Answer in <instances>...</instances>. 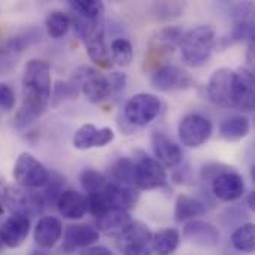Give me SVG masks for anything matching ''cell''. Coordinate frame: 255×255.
Returning a JSON list of instances; mask_svg holds the SVG:
<instances>
[{"label":"cell","mask_w":255,"mask_h":255,"mask_svg":"<svg viewBox=\"0 0 255 255\" xmlns=\"http://www.w3.org/2000/svg\"><path fill=\"white\" fill-rule=\"evenodd\" d=\"M152 15L158 21H170L182 15L184 3L179 1H155L152 4Z\"/></svg>","instance_id":"35"},{"label":"cell","mask_w":255,"mask_h":255,"mask_svg":"<svg viewBox=\"0 0 255 255\" xmlns=\"http://www.w3.org/2000/svg\"><path fill=\"white\" fill-rule=\"evenodd\" d=\"M31 255H51L46 250H37V251H34Z\"/></svg>","instance_id":"45"},{"label":"cell","mask_w":255,"mask_h":255,"mask_svg":"<svg viewBox=\"0 0 255 255\" xmlns=\"http://www.w3.org/2000/svg\"><path fill=\"white\" fill-rule=\"evenodd\" d=\"M16 105V94L13 88L4 82H0V109L12 111Z\"/></svg>","instance_id":"38"},{"label":"cell","mask_w":255,"mask_h":255,"mask_svg":"<svg viewBox=\"0 0 255 255\" xmlns=\"http://www.w3.org/2000/svg\"><path fill=\"white\" fill-rule=\"evenodd\" d=\"M6 191H7V187L4 185L3 179L0 178V215L4 212V197H6Z\"/></svg>","instance_id":"43"},{"label":"cell","mask_w":255,"mask_h":255,"mask_svg":"<svg viewBox=\"0 0 255 255\" xmlns=\"http://www.w3.org/2000/svg\"><path fill=\"white\" fill-rule=\"evenodd\" d=\"M111 60L120 67H127L133 61V46L126 37H117L111 42L109 48Z\"/></svg>","instance_id":"30"},{"label":"cell","mask_w":255,"mask_h":255,"mask_svg":"<svg viewBox=\"0 0 255 255\" xmlns=\"http://www.w3.org/2000/svg\"><path fill=\"white\" fill-rule=\"evenodd\" d=\"M69 7L72 13L87 19H103L105 16V4L100 0H70Z\"/></svg>","instance_id":"28"},{"label":"cell","mask_w":255,"mask_h":255,"mask_svg":"<svg viewBox=\"0 0 255 255\" xmlns=\"http://www.w3.org/2000/svg\"><path fill=\"white\" fill-rule=\"evenodd\" d=\"M254 39V22L253 21H241V22H235L232 33L226 37H223V48L238 43V42H244V40H253Z\"/></svg>","instance_id":"34"},{"label":"cell","mask_w":255,"mask_h":255,"mask_svg":"<svg viewBox=\"0 0 255 255\" xmlns=\"http://www.w3.org/2000/svg\"><path fill=\"white\" fill-rule=\"evenodd\" d=\"M109 85H111V93H112V97H118L126 85H127V75L126 73H121V72H112L109 76Z\"/></svg>","instance_id":"39"},{"label":"cell","mask_w":255,"mask_h":255,"mask_svg":"<svg viewBox=\"0 0 255 255\" xmlns=\"http://www.w3.org/2000/svg\"><path fill=\"white\" fill-rule=\"evenodd\" d=\"M161 112V102L149 93H139L128 99L124 106V120L133 127L151 124Z\"/></svg>","instance_id":"4"},{"label":"cell","mask_w":255,"mask_h":255,"mask_svg":"<svg viewBox=\"0 0 255 255\" xmlns=\"http://www.w3.org/2000/svg\"><path fill=\"white\" fill-rule=\"evenodd\" d=\"M181 235L176 229H163L152 235L151 238V247L152 251L158 255L173 254L179 247Z\"/></svg>","instance_id":"25"},{"label":"cell","mask_w":255,"mask_h":255,"mask_svg":"<svg viewBox=\"0 0 255 255\" xmlns=\"http://www.w3.org/2000/svg\"><path fill=\"white\" fill-rule=\"evenodd\" d=\"M79 255H115L109 248L106 247H100V245H93V247H88L85 250H82Z\"/></svg>","instance_id":"41"},{"label":"cell","mask_w":255,"mask_h":255,"mask_svg":"<svg viewBox=\"0 0 255 255\" xmlns=\"http://www.w3.org/2000/svg\"><path fill=\"white\" fill-rule=\"evenodd\" d=\"M152 143V151L155 155V160L163 166V167H178L182 160H184V152L181 146L173 142L169 136H166L161 131H154L151 137Z\"/></svg>","instance_id":"15"},{"label":"cell","mask_w":255,"mask_h":255,"mask_svg":"<svg viewBox=\"0 0 255 255\" xmlns=\"http://www.w3.org/2000/svg\"><path fill=\"white\" fill-rule=\"evenodd\" d=\"M3 250H4V245H3V242H1V239H0V254L3 253Z\"/></svg>","instance_id":"47"},{"label":"cell","mask_w":255,"mask_h":255,"mask_svg":"<svg viewBox=\"0 0 255 255\" xmlns=\"http://www.w3.org/2000/svg\"><path fill=\"white\" fill-rule=\"evenodd\" d=\"M212 193L221 202H229V203L236 202L245 193L244 178L238 172L230 169V170L218 175L212 181Z\"/></svg>","instance_id":"16"},{"label":"cell","mask_w":255,"mask_h":255,"mask_svg":"<svg viewBox=\"0 0 255 255\" xmlns=\"http://www.w3.org/2000/svg\"><path fill=\"white\" fill-rule=\"evenodd\" d=\"M105 193L109 199L111 208L112 209H124V211H130L136 206L137 200H139V190L131 188V187H124V185H118L109 181L108 187L105 188Z\"/></svg>","instance_id":"21"},{"label":"cell","mask_w":255,"mask_h":255,"mask_svg":"<svg viewBox=\"0 0 255 255\" xmlns=\"http://www.w3.org/2000/svg\"><path fill=\"white\" fill-rule=\"evenodd\" d=\"M63 191H64V178L57 172H51L48 182L45 184V187L40 191L46 208L55 205Z\"/></svg>","instance_id":"32"},{"label":"cell","mask_w":255,"mask_h":255,"mask_svg":"<svg viewBox=\"0 0 255 255\" xmlns=\"http://www.w3.org/2000/svg\"><path fill=\"white\" fill-rule=\"evenodd\" d=\"M131 217L128 211L124 209H111L106 212L103 217L97 220V230L99 233H105L106 236L118 238L130 224H131Z\"/></svg>","instance_id":"20"},{"label":"cell","mask_w":255,"mask_h":255,"mask_svg":"<svg viewBox=\"0 0 255 255\" xmlns=\"http://www.w3.org/2000/svg\"><path fill=\"white\" fill-rule=\"evenodd\" d=\"M232 167H227V166H224V164H218V163H209V164H206V166H203V169H202V172H200V178H202V181H214L218 175H221V173H224V172H227V170H230Z\"/></svg>","instance_id":"40"},{"label":"cell","mask_w":255,"mask_h":255,"mask_svg":"<svg viewBox=\"0 0 255 255\" xmlns=\"http://www.w3.org/2000/svg\"><path fill=\"white\" fill-rule=\"evenodd\" d=\"M206 214V205L191 196L179 194L175 203V220L178 223H188L199 220Z\"/></svg>","instance_id":"23"},{"label":"cell","mask_w":255,"mask_h":255,"mask_svg":"<svg viewBox=\"0 0 255 255\" xmlns=\"http://www.w3.org/2000/svg\"><path fill=\"white\" fill-rule=\"evenodd\" d=\"M251 123L244 115H233L227 120H224L220 126V134L223 139L229 142H238L242 140L250 134Z\"/></svg>","instance_id":"24"},{"label":"cell","mask_w":255,"mask_h":255,"mask_svg":"<svg viewBox=\"0 0 255 255\" xmlns=\"http://www.w3.org/2000/svg\"><path fill=\"white\" fill-rule=\"evenodd\" d=\"M214 126L202 114H187L178 124V136L187 148H200L212 136Z\"/></svg>","instance_id":"7"},{"label":"cell","mask_w":255,"mask_h":255,"mask_svg":"<svg viewBox=\"0 0 255 255\" xmlns=\"http://www.w3.org/2000/svg\"><path fill=\"white\" fill-rule=\"evenodd\" d=\"M184 36V30L176 25H167L155 33V36L151 40V45L155 48H160L166 52H173L176 46H179L181 39Z\"/></svg>","instance_id":"26"},{"label":"cell","mask_w":255,"mask_h":255,"mask_svg":"<svg viewBox=\"0 0 255 255\" xmlns=\"http://www.w3.org/2000/svg\"><path fill=\"white\" fill-rule=\"evenodd\" d=\"M111 176L114 184L134 188V160L121 157L111 167Z\"/></svg>","instance_id":"27"},{"label":"cell","mask_w":255,"mask_h":255,"mask_svg":"<svg viewBox=\"0 0 255 255\" xmlns=\"http://www.w3.org/2000/svg\"><path fill=\"white\" fill-rule=\"evenodd\" d=\"M81 94L79 88L70 81H58L54 85V90L51 91V105L52 106H58L60 103L66 102V100H72L76 99Z\"/></svg>","instance_id":"36"},{"label":"cell","mask_w":255,"mask_h":255,"mask_svg":"<svg viewBox=\"0 0 255 255\" xmlns=\"http://www.w3.org/2000/svg\"><path fill=\"white\" fill-rule=\"evenodd\" d=\"M58 214L66 218V220H81L85 217V214L88 212V206H87V196L73 191V190H64L61 193V196L58 197L57 203H55Z\"/></svg>","instance_id":"19"},{"label":"cell","mask_w":255,"mask_h":255,"mask_svg":"<svg viewBox=\"0 0 255 255\" xmlns=\"http://www.w3.org/2000/svg\"><path fill=\"white\" fill-rule=\"evenodd\" d=\"M49 170L31 154L22 152L13 164V179L18 187L27 190L43 188L49 179Z\"/></svg>","instance_id":"5"},{"label":"cell","mask_w":255,"mask_h":255,"mask_svg":"<svg viewBox=\"0 0 255 255\" xmlns=\"http://www.w3.org/2000/svg\"><path fill=\"white\" fill-rule=\"evenodd\" d=\"M69 79L79 88V91L91 103H102L108 99H112L108 76L102 75L94 67L81 66L72 73Z\"/></svg>","instance_id":"3"},{"label":"cell","mask_w":255,"mask_h":255,"mask_svg":"<svg viewBox=\"0 0 255 255\" xmlns=\"http://www.w3.org/2000/svg\"><path fill=\"white\" fill-rule=\"evenodd\" d=\"M247 206H248L251 211H254V208H255V193L254 191H251V193L248 194V199H247Z\"/></svg>","instance_id":"44"},{"label":"cell","mask_w":255,"mask_h":255,"mask_svg":"<svg viewBox=\"0 0 255 255\" xmlns=\"http://www.w3.org/2000/svg\"><path fill=\"white\" fill-rule=\"evenodd\" d=\"M81 185H82V190L87 193V194H91V193H100V191H103L106 187H108V184H109V179L103 175V173H100V172H97V170H94V169H85L82 173H81Z\"/></svg>","instance_id":"33"},{"label":"cell","mask_w":255,"mask_h":255,"mask_svg":"<svg viewBox=\"0 0 255 255\" xmlns=\"http://www.w3.org/2000/svg\"><path fill=\"white\" fill-rule=\"evenodd\" d=\"M251 179H253V181H255V166H253V167H251Z\"/></svg>","instance_id":"46"},{"label":"cell","mask_w":255,"mask_h":255,"mask_svg":"<svg viewBox=\"0 0 255 255\" xmlns=\"http://www.w3.org/2000/svg\"><path fill=\"white\" fill-rule=\"evenodd\" d=\"M30 218L22 214H12L0 227V239L6 248H19L30 233Z\"/></svg>","instance_id":"13"},{"label":"cell","mask_w":255,"mask_h":255,"mask_svg":"<svg viewBox=\"0 0 255 255\" xmlns=\"http://www.w3.org/2000/svg\"><path fill=\"white\" fill-rule=\"evenodd\" d=\"M22 106L13 118L18 130L42 117L51 102V66L45 60H30L22 70Z\"/></svg>","instance_id":"1"},{"label":"cell","mask_w":255,"mask_h":255,"mask_svg":"<svg viewBox=\"0 0 255 255\" xmlns=\"http://www.w3.org/2000/svg\"><path fill=\"white\" fill-rule=\"evenodd\" d=\"M255 106V79L253 70L241 67L236 70L235 109L251 112Z\"/></svg>","instance_id":"17"},{"label":"cell","mask_w":255,"mask_h":255,"mask_svg":"<svg viewBox=\"0 0 255 255\" xmlns=\"http://www.w3.org/2000/svg\"><path fill=\"white\" fill-rule=\"evenodd\" d=\"M4 205L12 211V214H22L28 218L36 217L46 209L40 191L27 190L22 187L7 188Z\"/></svg>","instance_id":"9"},{"label":"cell","mask_w":255,"mask_h":255,"mask_svg":"<svg viewBox=\"0 0 255 255\" xmlns=\"http://www.w3.org/2000/svg\"><path fill=\"white\" fill-rule=\"evenodd\" d=\"M182 235L187 241L203 248H215L220 245L221 241V233L218 227L203 220H193L185 223Z\"/></svg>","instance_id":"14"},{"label":"cell","mask_w":255,"mask_h":255,"mask_svg":"<svg viewBox=\"0 0 255 255\" xmlns=\"http://www.w3.org/2000/svg\"><path fill=\"white\" fill-rule=\"evenodd\" d=\"M63 236V224L55 217H42L34 227L33 239L40 250L54 248Z\"/></svg>","instance_id":"18"},{"label":"cell","mask_w":255,"mask_h":255,"mask_svg":"<svg viewBox=\"0 0 255 255\" xmlns=\"http://www.w3.org/2000/svg\"><path fill=\"white\" fill-rule=\"evenodd\" d=\"M166 182V169L154 157H149L143 151H137L134 158V188L154 190L164 187Z\"/></svg>","instance_id":"6"},{"label":"cell","mask_w":255,"mask_h":255,"mask_svg":"<svg viewBox=\"0 0 255 255\" xmlns=\"http://www.w3.org/2000/svg\"><path fill=\"white\" fill-rule=\"evenodd\" d=\"M235 91H236V70L221 67L215 70L208 84L209 100L224 109H235Z\"/></svg>","instance_id":"8"},{"label":"cell","mask_w":255,"mask_h":255,"mask_svg":"<svg viewBox=\"0 0 255 255\" xmlns=\"http://www.w3.org/2000/svg\"><path fill=\"white\" fill-rule=\"evenodd\" d=\"M124 255H151L148 247H131L124 250Z\"/></svg>","instance_id":"42"},{"label":"cell","mask_w":255,"mask_h":255,"mask_svg":"<svg viewBox=\"0 0 255 255\" xmlns=\"http://www.w3.org/2000/svg\"><path fill=\"white\" fill-rule=\"evenodd\" d=\"M217 46V34L211 25H197L184 31L179 43L181 57L188 67L205 66Z\"/></svg>","instance_id":"2"},{"label":"cell","mask_w":255,"mask_h":255,"mask_svg":"<svg viewBox=\"0 0 255 255\" xmlns=\"http://www.w3.org/2000/svg\"><path fill=\"white\" fill-rule=\"evenodd\" d=\"M45 27L52 39H61L63 36H66V33L70 28V18L67 13L61 10H54L46 16Z\"/></svg>","instance_id":"31"},{"label":"cell","mask_w":255,"mask_h":255,"mask_svg":"<svg viewBox=\"0 0 255 255\" xmlns=\"http://www.w3.org/2000/svg\"><path fill=\"white\" fill-rule=\"evenodd\" d=\"M87 206H88V212L93 217H96L97 220L112 209L111 208V203H109V199H108V196L105 193V190L100 191V193L87 194Z\"/></svg>","instance_id":"37"},{"label":"cell","mask_w":255,"mask_h":255,"mask_svg":"<svg viewBox=\"0 0 255 255\" xmlns=\"http://www.w3.org/2000/svg\"><path fill=\"white\" fill-rule=\"evenodd\" d=\"M151 85L163 93L188 90L193 87V76L176 64H163L151 73Z\"/></svg>","instance_id":"10"},{"label":"cell","mask_w":255,"mask_h":255,"mask_svg":"<svg viewBox=\"0 0 255 255\" xmlns=\"http://www.w3.org/2000/svg\"><path fill=\"white\" fill-rule=\"evenodd\" d=\"M232 245L241 253L251 254L255 247V227L253 223H245L239 226L232 235Z\"/></svg>","instance_id":"29"},{"label":"cell","mask_w":255,"mask_h":255,"mask_svg":"<svg viewBox=\"0 0 255 255\" xmlns=\"http://www.w3.org/2000/svg\"><path fill=\"white\" fill-rule=\"evenodd\" d=\"M100 238L97 229L87 224H72L67 226L63 235L61 251L64 254H72L78 250H85L93 247Z\"/></svg>","instance_id":"11"},{"label":"cell","mask_w":255,"mask_h":255,"mask_svg":"<svg viewBox=\"0 0 255 255\" xmlns=\"http://www.w3.org/2000/svg\"><path fill=\"white\" fill-rule=\"evenodd\" d=\"M152 232L151 229L139 221H131V224L117 238L118 247L124 251L131 247H148L151 244Z\"/></svg>","instance_id":"22"},{"label":"cell","mask_w":255,"mask_h":255,"mask_svg":"<svg viewBox=\"0 0 255 255\" xmlns=\"http://www.w3.org/2000/svg\"><path fill=\"white\" fill-rule=\"evenodd\" d=\"M115 139V133L111 127L97 128L94 124L81 126L73 136V146L85 151L93 148H105Z\"/></svg>","instance_id":"12"}]
</instances>
